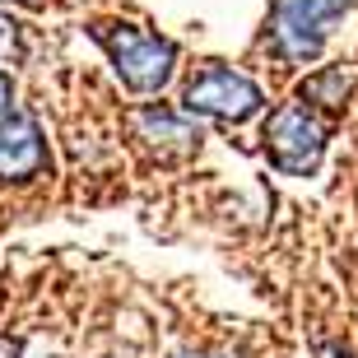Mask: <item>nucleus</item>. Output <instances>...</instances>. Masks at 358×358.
I'll return each instance as SVG.
<instances>
[{
	"label": "nucleus",
	"instance_id": "1",
	"mask_svg": "<svg viewBox=\"0 0 358 358\" xmlns=\"http://www.w3.org/2000/svg\"><path fill=\"white\" fill-rule=\"evenodd\" d=\"M93 42L107 52V61L117 66L121 84L135 93H159L163 84L173 80V66H177V47L149 28H135V24H93L89 28Z\"/></svg>",
	"mask_w": 358,
	"mask_h": 358
},
{
	"label": "nucleus",
	"instance_id": "2",
	"mask_svg": "<svg viewBox=\"0 0 358 358\" xmlns=\"http://www.w3.org/2000/svg\"><path fill=\"white\" fill-rule=\"evenodd\" d=\"M354 0H279L275 10V56L279 61H312L321 42L331 38V24L349 14Z\"/></svg>",
	"mask_w": 358,
	"mask_h": 358
},
{
	"label": "nucleus",
	"instance_id": "3",
	"mask_svg": "<svg viewBox=\"0 0 358 358\" xmlns=\"http://www.w3.org/2000/svg\"><path fill=\"white\" fill-rule=\"evenodd\" d=\"M182 107L191 117H214V121H247L266 107V93L256 89L247 75L228 66H205L196 80L182 89Z\"/></svg>",
	"mask_w": 358,
	"mask_h": 358
},
{
	"label": "nucleus",
	"instance_id": "4",
	"mask_svg": "<svg viewBox=\"0 0 358 358\" xmlns=\"http://www.w3.org/2000/svg\"><path fill=\"white\" fill-rule=\"evenodd\" d=\"M266 149L279 173L307 177V173H317L321 154H326V126L303 103H289L266 121Z\"/></svg>",
	"mask_w": 358,
	"mask_h": 358
},
{
	"label": "nucleus",
	"instance_id": "5",
	"mask_svg": "<svg viewBox=\"0 0 358 358\" xmlns=\"http://www.w3.org/2000/svg\"><path fill=\"white\" fill-rule=\"evenodd\" d=\"M47 168V140L28 117H0V177L24 182Z\"/></svg>",
	"mask_w": 358,
	"mask_h": 358
},
{
	"label": "nucleus",
	"instance_id": "6",
	"mask_svg": "<svg viewBox=\"0 0 358 358\" xmlns=\"http://www.w3.org/2000/svg\"><path fill=\"white\" fill-rule=\"evenodd\" d=\"M191 112H168V107H140L135 112V131H140V140H149V145H163V149H196L200 145V131H191Z\"/></svg>",
	"mask_w": 358,
	"mask_h": 358
},
{
	"label": "nucleus",
	"instance_id": "7",
	"mask_svg": "<svg viewBox=\"0 0 358 358\" xmlns=\"http://www.w3.org/2000/svg\"><path fill=\"white\" fill-rule=\"evenodd\" d=\"M345 89H349V75L345 70H321V75H312V80L303 84V98H312V103H345Z\"/></svg>",
	"mask_w": 358,
	"mask_h": 358
},
{
	"label": "nucleus",
	"instance_id": "8",
	"mask_svg": "<svg viewBox=\"0 0 358 358\" xmlns=\"http://www.w3.org/2000/svg\"><path fill=\"white\" fill-rule=\"evenodd\" d=\"M10 56H19V24L0 19V61H10Z\"/></svg>",
	"mask_w": 358,
	"mask_h": 358
},
{
	"label": "nucleus",
	"instance_id": "9",
	"mask_svg": "<svg viewBox=\"0 0 358 358\" xmlns=\"http://www.w3.org/2000/svg\"><path fill=\"white\" fill-rule=\"evenodd\" d=\"M10 93H14V84H10V75H0V107H10Z\"/></svg>",
	"mask_w": 358,
	"mask_h": 358
},
{
	"label": "nucleus",
	"instance_id": "10",
	"mask_svg": "<svg viewBox=\"0 0 358 358\" xmlns=\"http://www.w3.org/2000/svg\"><path fill=\"white\" fill-rule=\"evenodd\" d=\"M0 358H14V345H5V340H0Z\"/></svg>",
	"mask_w": 358,
	"mask_h": 358
},
{
	"label": "nucleus",
	"instance_id": "11",
	"mask_svg": "<svg viewBox=\"0 0 358 358\" xmlns=\"http://www.w3.org/2000/svg\"><path fill=\"white\" fill-rule=\"evenodd\" d=\"M200 358H205V354H200ZM219 358H228V354H219Z\"/></svg>",
	"mask_w": 358,
	"mask_h": 358
}]
</instances>
